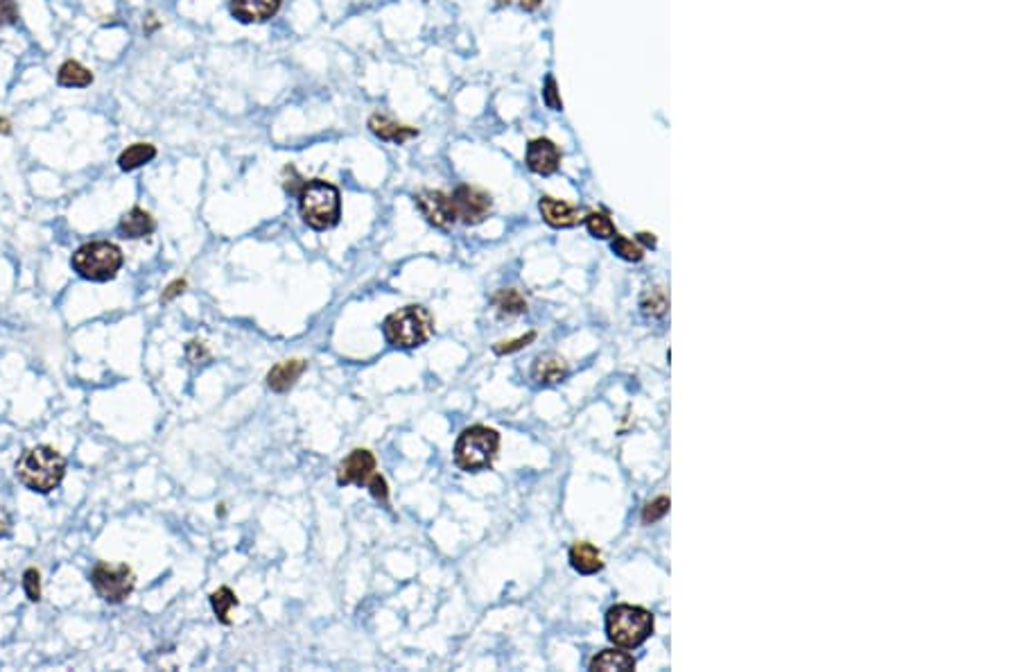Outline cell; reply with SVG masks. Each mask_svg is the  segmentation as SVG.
Here are the masks:
<instances>
[{
  "label": "cell",
  "instance_id": "cell-14",
  "mask_svg": "<svg viewBox=\"0 0 1017 672\" xmlns=\"http://www.w3.org/2000/svg\"><path fill=\"white\" fill-rule=\"evenodd\" d=\"M306 369H307V360H301V358L285 360V363H278L269 374H267V385H269V390L283 394V392L292 390L294 383L303 376Z\"/></svg>",
  "mask_w": 1017,
  "mask_h": 672
},
{
  "label": "cell",
  "instance_id": "cell-7",
  "mask_svg": "<svg viewBox=\"0 0 1017 672\" xmlns=\"http://www.w3.org/2000/svg\"><path fill=\"white\" fill-rule=\"evenodd\" d=\"M339 485H364L369 487L371 496L380 503L389 500V487L384 482L382 476L375 473V458L371 450L355 449L342 464L337 471Z\"/></svg>",
  "mask_w": 1017,
  "mask_h": 672
},
{
  "label": "cell",
  "instance_id": "cell-18",
  "mask_svg": "<svg viewBox=\"0 0 1017 672\" xmlns=\"http://www.w3.org/2000/svg\"><path fill=\"white\" fill-rule=\"evenodd\" d=\"M120 233L125 238H131V241H136V238H147L152 236L154 229H156V224H154V218L147 213V211L143 209H131L127 211L125 215L120 218Z\"/></svg>",
  "mask_w": 1017,
  "mask_h": 672
},
{
  "label": "cell",
  "instance_id": "cell-10",
  "mask_svg": "<svg viewBox=\"0 0 1017 672\" xmlns=\"http://www.w3.org/2000/svg\"><path fill=\"white\" fill-rule=\"evenodd\" d=\"M416 206L423 213V218L437 229H450L457 222L455 206L452 200L441 191H420L414 195Z\"/></svg>",
  "mask_w": 1017,
  "mask_h": 672
},
{
  "label": "cell",
  "instance_id": "cell-12",
  "mask_svg": "<svg viewBox=\"0 0 1017 672\" xmlns=\"http://www.w3.org/2000/svg\"><path fill=\"white\" fill-rule=\"evenodd\" d=\"M280 10V0H231V14L242 24H265Z\"/></svg>",
  "mask_w": 1017,
  "mask_h": 672
},
{
  "label": "cell",
  "instance_id": "cell-21",
  "mask_svg": "<svg viewBox=\"0 0 1017 672\" xmlns=\"http://www.w3.org/2000/svg\"><path fill=\"white\" fill-rule=\"evenodd\" d=\"M154 156H156V147H154L152 143H134V146H129L125 152H122L120 159H118V166H120V170H125V173H131V170L149 164Z\"/></svg>",
  "mask_w": 1017,
  "mask_h": 672
},
{
  "label": "cell",
  "instance_id": "cell-33",
  "mask_svg": "<svg viewBox=\"0 0 1017 672\" xmlns=\"http://www.w3.org/2000/svg\"><path fill=\"white\" fill-rule=\"evenodd\" d=\"M9 532H12V516H9L7 509L0 505V536H7Z\"/></svg>",
  "mask_w": 1017,
  "mask_h": 672
},
{
  "label": "cell",
  "instance_id": "cell-27",
  "mask_svg": "<svg viewBox=\"0 0 1017 672\" xmlns=\"http://www.w3.org/2000/svg\"><path fill=\"white\" fill-rule=\"evenodd\" d=\"M667 512H669V498L667 496H658V498L646 503V507L642 509V523H645V525H651V523L660 521Z\"/></svg>",
  "mask_w": 1017,
  "mask_h": 672
},
{
  "label": "cell",
  "instance_id": "cell-31",
  "mask_svg": "<svg viewBox=\"0 0 1017 672\" xmlns=\"http://www.w3.org/2000/svg\"><path fill=\"white\" fill-rule=\"evenodd\" d=\"M185 286H188V283H185V279H176V281H172L170 286H167L165 290H163V295H161L163 304H170V301L174 299V297H179L181 292L185 290Z\"/></svg>",
  "mask_w": 1017,
  "mask_h": 672
},
{
  "label": "cell",
  "instance_id": "cell-8",
  "mask_svg": "<svg viewBox=\"0 0 1017 672\" xmlns=\"http://www.w3.org/2000/svg\"><path fill=\"white\" fill-rule=\"evenodd\" d=\"M90 584L95 593L108 604L125 602L136 586V575L127 563H107L98 562L90 571Z\"/></svg>",
  "mask_w": 1017,
  "mask_h": 672
},
{
  "label": "cell",
  "instance_id": "cell-23",
  "mask_svg": "<svg viewBox=\"0 0 1017 672\" xmlns=\"http://www.w3.org/2000/svg\"><path fill=\"white\" fill-rule=\"evenodd\" d=\"M240 600L235 598L233 591L229 589V586H220V589L215 591V593H211V607L212 611H215L217 620L224 622V625H231V618H229V611L233 607H238Z\"/></svg>",
  "mask_w": 1017,
  "mask_h": 672
},
{
  "label": "cell",
  "instance_id": "cell-3",
  "mask_svg": "<svg viewBox=\"0 0 1017 672\" xmlns=\"http://www.w3.org/2000/svg\"><path fill=\"white\" fill-rule=\"evenodd\" d=\"M654 634L651 611L633 604H615L606 613V636L624 649H636Z\"/></svg>",
  "mask_w": 1017,
  "mask_h": 672
},
{
  "label": "cell",
  "instance_id": "cell-5",
  "mask_svg": "<svg viewBox=\"0 0 1017 672\" xmlns=\"http://www.w3.org/2000/svg\"><path fill=\"white\" fill-rule=\"evenodd\" d=\"M122 263H125V259H122L120 247L113 245V242L108 241L86 242V245H81L71 259L72 270H75L81 279L95 283H104L116 279V274L120 272Z\"/></svg>",
  "mask_w": 1017,
  "mask_h": 672
},
{
  "label": "cell",
  "instance_id": "cell-9",
  "mask_svg": "<svg viewBox=\"0 0 1017 672\" xmlns=\"http://www.w3.org/2000/svg\"><path fill=\"white\" fill-rule=\"evenodd\" d=\"M450 200H452V206H455L457 220H461V222L468 224V227L484 222V220L488 218V213H491V206H493L491 195L484 193L482 188H475V186H459Z\"/></svg>",
  "mask_w": 1017,
  "mask_h": 672
},
{
  "label": "cell",
  "instance_id": "cell-22",
  "mask_svg": "<svg viewBox=\"0 0 1017 672\" xmlns=\"http://www.w3.org/2000/svg\"><path fill=\"white\" fill-rule=\"evenodd\" d=\"M493 304H495V308L500 310L502 315L527 313V301H524V297L520 295L518 290H513V288H506V290L497 292V295L493 297Z\"/></svg>",
  "mask_w": 1017,
  "mask_h": 672
},
{
  "label": "cell",
  "instance_id": "cell-1",
  "mask_svg": "<svg viewBox=\"0 0 1017 672\" xmlns=\"http://www.w3.org/2000/svg\"><path fill=\"white\" fill-rule=\"evenodd\" d=\"M14 471L23 487L34 494H50L66 476V459L50 446H34L23 450Z\"/></svg>",
  "mask_w": 1017,
  "mask_h": 672
},
{
  "label": "cell",
  "instance_id": "cell-30",
  "mask_svg": "<svg viewBox=\"0 0 1017 672\" xmlns=\"http://www.w3.org/2000/svg\"><path fill=\"white\" fill-rule=\"evenodd\" d=\"M18 24L16 0H0V28Z\"/></svg>",
  "mask_w": 1017,
  "mask_h": 672
},
{
  "label": "cell",
  "instance_id": "cell-11",
  "mask_svg": "<svg viewBox=\"0 0 1017 672\" xmlns=\"http://www.w3.org/2000/svg\"><path fill=\"white\" fill-rule=\"evenodd\" d=\"M527 168L536 175H554L560 166V152L550 138H533L527 146Z\"/></svg>",
  "mask_w": 1017,
  "mask_h": 672
},
{
  "label": "cell",
  "instance_id": "cell-20",
  "mask_svg": "<svg viewBox=\"0 0 1017 672\" xmlns=\"http://www.w3.org/2000/svg\"><path fill=\"white\" fill-rule=\"evenodd\" d=\"M57 82L61 84V87H68V89H84V87H89L90 82H93V73H90L86 66H81L80 62L68 60V62H63L61 69H59Z\"/></svg>",
  "mask_w": 1017,
  "mask_h": 672
},
{
  "label": "cell",
  "instance_id": "cell-2",
  "mask_svg": "<svg viewBox=\"0 0 1017 672\" xmlns=\"http://www.w3.org/2000/svg\"><path fill=\"white\" fill-rule=\"evenodd\" d=\"M297 195L298 211H301V218L307 227L325 232V229H333L339 222L342 197H339V191L333 184L324 182V179L303 182Z\"/></svg>",
  "mask_w": 1017,
  "mask_h": 672
},
{
  "label": "cell",
  "instance_id": "cell-29",
  "mask_svg": "<svg viewBox=\"0 0 1017 672\" xmlns=\"http://www.w3.org/2000/svg\"><path fill=\"white\" fill-rule=\"evenodd\" d=\"M536 340V333H527V336L518 337V340H509V342H497L495 346H493V351H495L497 355H509L513 354V351H520L524 349L527 345H532V342Z\"/></svg>",
  "mask_w": 1017,
  "mask_h": 672
},
{
  "label": "cell",
  "instance_id": "cell-36",
  "mask_svg": "<svg viewBox=\"0 0 1017 672\" xmlns=\"http://www.w3.org/2000/svg\"><path fill=\"white\" fill-rule=\"evenodd\" d=\"M12 132V125H9L7 118H0V134H9Z\"/></svg>",
  "mask_w": 1017,
  "mask_h": 672
},
{
  "label": "cell",
  "instance_id": "cell-16",
  "mask_svg": "<svg viewBox=\"0 0 1017 672\" xmlns=\"http://www.w3.org/2000/svg\"><path fill=\"white\" fill-rule=\"evenodd\" d=\"M369 129L380 138V141H391V143H398V146H402L407 138L419 137V132H416L414 128H407V125L396 123V120H391L389 116H382V114L371 116Z\"/></svg>",
  "mask_w": 1017,
  "mask_h": 672
},
{
  "label": "cell",
  "instance_id": "cell-34",
  "mask_svg": "<svg viewBox=\"0 0 1017 672\" xmlns=\"http://www.w3.org/2000/svg\"><path fill=\"white\" fill-rule=\"evenodd\" d=\"M541 5H542V0H520V7H523L524 12H533V10H538Z\"/></svg>",
  "mask_w": 1017,
  "mask_h": 672
},
{
  "label": "cell",
  "instance_id": "cell-17",
  "mask_svg": "<svg viewBox=\"0 0 1017 672\" xmlns=\"http://www.w3.org/2000/svg\"><path fill=\"white\" fill-rule=\"evenodd\" d=\"M570 563H572L574 571L581 573V575H595V573H599L601 568H604L601 553L595 548V545L588 544V541H577V544L570 548Z\"/></svg>",
  "mask_w": 1017,
  "mask_h": 672
},
{
  "label": "cell",
  "instance_id": "cell-19",
  "mask_svg": "<svg viewBox=\"0 0 1017 672\" xmlns=\"http://www.w3.org/2000/svg\"><path fill=\"white\" fill-rule=\"evenodd\" d=\"M636 667V658L622 649H604L590 661V670L599 672H624Z\"/></svg>",
  "mask_w": 1017,
  "mask_h": 672
},
{
  "label": "cell",
  "instance_id": "cell-13",
  "mask_svg": "<svg viewBox=\"0 0 1017 672\" xmlns=\"http://www.w3.org/2000/svg\"><path fill=\"white\" fill-rule=\"evenodd\" d=\"M538 209H541L542 220L554 229H570L574 227V224H579V220H581L579 209H574L572 204H568V202L563 200H554V197H547V195L541 197Z\"/></svg>",
  "mask_w": 1017,
  "mask_h": 672
},
{
  "label": "cell",
  "instance_id": "cell-35",
  "mask_svg": "<svg viewBox=\"0 0 1017 672\" xmlns=\"http://www.w3.org/2000/svg\"><path fill=\"white\" fill-rule=\"evenodd\" d=\"M637 241L645 242L646 247H655V238L654 233H637Z\"/></svg>",
  "mask_w": 1017,
  "mask_h": 672
},
{
  "label": "cell",
  "instance_id": "cell-32",
  "mask_svg": "<svg viewBox=\"0 0 1017 672\" xmlns=\"http://www.w3.org/2000/svg\"><path fill=\"white\" fill-rule=\"evenodd\" d=\"M542 96H545V102L551 107V109H560V98L559 93H556V82L554 78H547L545 82V91H542Z\"/></svg>",
  "mask_w": 1017,
  "mask_h": 672
},
{
  "label": "cell",
  "instance_id": "cell-25",
  "mask_svg": "<svg viewBox=\"0 0 1017 672\" xmlns=\"http://www.w3.org/2000/svg\"><path fill=\"white\" fill-rule=\"evenodd\" d=\"M586 227H588V232H590V236L599 238V241H608V238H613L615 233H617V232H615V224L610 222L608 215L601 213V211L588 213Z\"/></svg>",
  "mask_w": 1017,
  "mask_h": 672
},
{
  "label": "cell",
  "instance_id": "cell-6",
  "mask_svg": "<svg viewBox=\"0 0 1017 672\" xmlns=\"http://www.w3.org/2000/svg\"><path fill=\"white\" fill-rule=\"evenodd\" d=\"M500 449V435L488 426H470L455 444V462L461 471H484L495 459Z\"/></svg>",
  "mask_w": 1017,
  "mask_h": 672
},
{
  "label": "cell",
  "instance_id": "cell-26",
  "mask_svg": "<svg viewBox=\"0 0 1017 672\" xmlns=\"http://www.w3.org/2000/svg\"><path fill=\"white\" fill-rule=\"evenodd\" d=\"M610 250H613V254H617L619 259L631 260V263H637V260H642V256H645V251H642L640 245H636L633 241H628L626 236H619V233H615V236H613Z\"/></svg>",
  "mask_w": 1017,
  "mask_h": 672
},
{
  "label": "cell",
  "instance_id": "cell-28",
  "mask_svg": "<svg viewBox=\"0 0 1017 672\" xmlns=\"http://www.w3.org/2000/svg\"><path fill=\"white\" fill-rule=\"evenodd\" d=\"M23 589H25V595L27 600H32V602H39L41 600V575L36 568H27L25 573H23Z\"/></svg>",
  "mask_w": 1017,
  "mask_h": 672
},
{
  "label": "cell",
  "instance_id": "cell-15",
  "mask_svg": "<svg viewBox=\"0 0 1017 672\" xmlns=\"http://www.w3.org/2000/svg\"><path fill=\"white\" fill-rule=\"evenodd\" d=\"M570 374L568 363L556 354H541L533 360L532 378L541 385H551V383H560Z\"/></svg>",
  "mask_w": 1017,
  "mask_h": 672
},
{
  "label": "cell",
  "instance_id": "cell-24",
  "mask_svg": "<svg viewBox=\"0 0 1017 672\" xmlns=\"http://www.w3.org/2000/svg\"><path fill=\"white\" fill-rule=\"evenodd\" d=\"M642 313L646 317H664L669 308V297L663 288H651L645 297H642Z\"/></svg>",
  "mask_w": 1017,
  "mask_h": 672
},
{
  "label": "cell",
  "instance_id": "cell-4",
  "mask_svg": "<svg viewBox=\"0 0 1017 672\" xmlns=\"http://www.w3.org/2000/svg\"><path fill=\"white\" fill-rule=\"evenodd\" d=\"M382 328L389 345L398 346V349H416L432 337L434 319L423 306H405V308L389 315Z\"/></svg>",
  "mask_w": 1017,
  "mask_h": 672
}]
</instances>
